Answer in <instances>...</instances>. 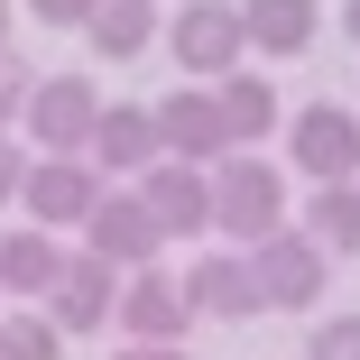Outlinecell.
I'll return each mask as SVG.
<instances>
[{
  "label": "cell",
  "mask_w": 360,
  "mask_h": 360,
  "mask_svg": "<svg viewBox=\"0 0 360 360\" xmlns=\"http://www.w3.org/2000/svg\"><path fill=\"white\" fill-rule=\"evenodd\" d=\"M28 93H37V65L10 46V56H0V139H10V129L28 120Z\"/></svg>",
  "instance_id": "cell-20"
},
{
  "label": "cell",
  "mask_w": 360,
  "mask_h": 360,
  "mask_svg": "<svg viewBox=\"0 0 360 360\" xmlns=\"http://www.w3.org/2000/svg\"><path fill=\"white\" fill-rule=\"evenodd\" d=\"M212 93H222V129H231V148H259V139H277V84L268 75H250V65H240V75H222V84H212Z\"/></svg>",
  "instance_id": "cell-16"
},
{
  "label": "cell",
  "mask_w": 360,
  "mask_h": 360,
  "mask_svg": "<svg viewBox=\"0 0 360 360\" xmlns=\"http://www.w3.org/2000/svg\"><path fill=\"white\" fill-rule=\"evenodd\" d=\"M342 28H351V46H360V0H342Z\"/></svg>",
  "instance_id": "cell-26"
},
{
  "label": "cell",
  "mask_w": 360,
  "mask_h": 360,
  "mask_svg": "<svg viewBox=\"0 0 360 360\" xmlns=\"http://www.w3.org/2000/svg\"><path fill=\"white\" fill-rule=\"evenodd\" d=\"M129 342H185L203 314L185 305V277L176 268H139V277H120V314H111Z\"/></svg>",
  "instance_id": "cell-13"
},
{
  "label": "cell",
  "mask_w": 360,
  "mask_h": 360,
  "mask_svg": "<svg viewBox=\"0 0 360 360\" xmlns=\"http://www.w3.org/2000/svg\"><path fill=\"white\" fill-rule=\"evenodd\" d=\"M158 158H167L158 111H148V102H102V129H93V176H102V185H139Z\"/></svg>",
  "instance_id": "cell-12"
},
{
  "label": "cell",
  "mask_w": 360,
  "mask_h": 360,
  "mask_svg": "<svg viewBox=\"0 0 360 360\" xmlns=\"http://www.w3.org/2000/svg\"><path fill=\"white\" fill-rule=\"evenodd\" d=\"M28 167H37V148H19V139H0V212L19 203V185H28Z\"/></svg>",
  "instance_id": "cell-22"
},
{
  "label": "cell",
  "mask_w": 360,
  "mask_h": 360,
  "mask_svg": "<svg viewBox=\"0 0 360 360\" xmlns=\"http://www.w3.org/2000/svg\"><path fill=\"white\" fill-rule=\"evenodd\" d=\"M28 148L37 158H93V129H102V84H84V75H37V93H28Z\"/></svg>",
  "instance_id": "cell-2"
},
{
  "label": "cell",
  "mask_w": 360,
  "mask_h": 360,
  "mask_svg": "<svg viewBox=\"0 0 360 360\" xmlns=\"http://www.w3.org/2000/svg\"><path fill=\"white\" fill-rule=\"evenodd\" d=\"M250 277H259V305L277 314H296V305H323V286H333V250L314 240V231H277V240H259L250 250Z\"/></svg>",
  "instance_id": "cell-5"
},
{
  "label": "cell",
  "mask_w": 360,
  "mask_h": 360,
  "mask_svg": "<svg viewBox=\"0 0 360 360\" xmlns=\"http://www.w3.org/2000/svg\"><path fill=\"white\" fill-rule=\"evenodd\" d=\"M148 37H158V0H102V10L84 19V46H93L102 65L148 56Z\"/></svg>",
  "instance_id": "cell-17"
},
{
  "label": "cell",
  "mask_w": 360,
  "mask_h": 360,
  "mask_svg": "<svg viewBox=\"0 0 360 360\" xmlns=\"http://www.w3.org/2000/svg\"><path fill=\"white\" fill-rule=\"evenodd\" d=\"M286 158L305 185H360V111L342 102H305L286 120Z\"/></svg>",
  "instance_id": "cell-4"
},
{
  "label": "cell",
  "mask_w": 360,
  "mask_h": 360,
  "mask_svg": "<svg viewBox=\"0 0 360 360\" xmlns=\"http://www.w3.org/2000/svg\"><path fill=\"white\" fill-rule=\"evenodd\" d=\"M0 314H10V305H0Z\"/></svg>",
  "instance_id": "cell-27"
},
{
  "label": "cell",
  "mask_w": 360,
  "mask_h": 360,
  "mask_svg": "<svg viewBox=\"0 0 360 360\" xmlns=\"http://www.w3.org/2000/svg\"><path fill=\"white\" fill-rule=\"evenodd\" d=\"M65 259H75V250H65L56 231H0V305H46V286L65 277Z\"/></svg>",
  "instance_id": "cell-14"
},
{
  "label": "cell",
  "mask_w": 360,
  "mask_h": 360,
  "mask_svg": "<svg viewBox=\"0 0 360 360\" xmlns=\"http://www.w3.org/2000/svg\"><path fill=\"white\" fill-rule=\"evenodd\" d=\"M0 360H65V333L37 305H10V314H0Z\"/></svg>",
  "instance_id": "cell-19"
},
{
  "label": "cell",
  "mask_w": 360,
  "mask_h": 360,
  "mask_svg": "<svg viewBox=\"0 0 360 360\" xmlns=\"http://www.w3.org/2000/svg\"><path fill=\"white\" fill-rule=\"evenodd\" d=\"M240 28H250V56H305L323 28V0H240Z\"/></svg>",
  "instance_id": "cell-15"
},
{
  "label": "cell",
  "mask_w": 360,
  "mask_h": 360,
  "mask_svg": "<svg viewBox=\"0 0 360 360\" xmlns=\"http://www.w3.org/2000/svg\"><path fill=\"white\" fill-rule=\"evenodd\" d=\"M19 46V0H0V56Z\"/></svg>",
  "instance_id": "cell-25"
},
{
  "label": "cell",
  "mask_w": 360,
  "mask_h": 360,
  "mask_svg": "<svg viewBox=\"0 0 360 360\" xmlns=\"http://www.w3.org/2000/svg\"><path fill=\"white\" fill-rule=\"evenodd\" d=\"M111 360H185V342H120Z\"/></svg>",
  "instance_id": "cell-24"
},
{
  "label": "cell",
  "mask_w": 360,
  "mask_h": 360,
  "mask_svg": "<svg viewBox=\"0 0 360 360\" xmlns=\"http://www.w3.org/2000/svg\"><path fill=\"white\" fill-rule=\"evenodd\" d=\"M84 250L93 259H111L120 277H139V268H167L158 250H167V231L148 222V203H139L129 185H111L102 203H93V222H84Z\"/></svg>",
  "instance_id": "cell-9"
},
{
  "label": "cell",
  "mask_w": 360,
  "mask_h": 360,
  "mask_svg": "<svg viewBox=\"0 0 360 360\" xmlns=\"http://www.w3.org/2000/svg\"><path fill=\"white\" fill-rule=\"evenodd\" d=\"M129 194L148 203V222H158L167 240H212V176H203V167H176V158H158V167L139 176Z\"/></svg>",
  "instance_id": "cell-11"
},
{
  "label": "cell",
  "mask_w": 360,
  "mask_h": 360,
  "mask_svg": "<svg viewBox=\"0 0 360 360\" xmlns=\"http://www.w3.org/2000/svg\"><path fill=\"white\" fill-rule=\"evenodd\" d=\"M167 46L194 84H222L240 75V56H250V28H240V0H185V10L167 19Z\"/></svg>",
  "instance_id": "cell-3"
},
{
  "label": "cell",
  "mask_w": 360,
  "mask_h": 360,
  "mask_svg": "<svg viewBox=\"0 0 360 360\" xmlns=\"http://www.w3.org/2000/svg\"><path fill=\"white\" fill-rule=\"evenodd\" d=\"M158 111V139H167V158L176 167H222L231 158V129H222V93H212V84H176L167 102H148Z\"/></svg>",
  "instance_id": "cell-7"
},
{
  "label": "cell",
  "mask_w": 360,
  "mask_h": 360,
  "mask_svg": "<svg viewBox=\"0 0 360 360\" xmlns=\"http://www.w3.org/2000/svg\"><path fill=\"white\" fill-rule=\"evenodd\" d=\"M305 360H360V314H323L305 333Z\"/></svg>",
  "instance_id": "cell-21"
},
{
  "label": "cell",
  "mask_w": 360,
  "mask_h": 360,
  "mask_svg": "<svg viewBox=\"0 0 360 360\" xmlns=\"http://www.w3.org/2000/svg\"><path fill=\"white\" fill-rule=\"evenodd\" d=\"M65 342H84V333H102L111 314H120V268L111 259H93V250H75V259H65V277L46 286V305H37Z\"/></svg>",
  "instance_id": "cell-8"
},
{
  "label": "cell",
  "mask_w": 360,
  "mask_h": 360,
  "mask_svg": "<svg viewBox=\"0 0 360 360\" xmlns=\"http://www.w3.org/2000/svg\"><path fill=\"white\" fill-rule=\"evenodd\" d=\"M185 277V305L203 314V323H250V314H268L259 305V277H250V250H194V268H176Z\"/></svg>",
  "instance_id": "cell-10"
},
{
  "label": "cell",
  "mask_w": 360,
  "mask_h": 360,
  "mask_svg": "<svg viewBox=\"0 0 360 360\" xmlns=\"http://www.w3.org/2000/svg\"><path fill=\"white\" fill-rule=\"evenodd\" d=\"M19 10H28V19H56V28H84L102 0H19Z\"/></svg>",
  "instance_id": "cell-23"
},
{
  "label": "cell",
  "mask_w": 360,
  "mask_h": 360,
  "mask_svg": "<svg viewBox=\"0 0 360 360\" xmlns=\"http://www.w3.org/2000/svg\"><path fill=\"white\" fill-rule=\"evenodd\" d=\"M296 231H314L333 259H360V185H314Z\"/></svg>",
  "instance_id": "cell-18"
},
{
  "label": "cell",
  "mask_w": 360,
  "mask_h": 360,
  "mask_svg": "<svg viewBox=\"0 0 360 360\" xmlns=\"http://www.w3.org/2000/svg\"><path fill=\"white\" fill-rule=\"evenodd\" d=\"M277 231H286V167L231 148L222 167H212V240L222 250H259Z\"/></svg>",
  "instance_id": "cell-1"
},
{
  "label": "cell",
  "mask_w": 360,
  "mask_h": 360,
  "mask_svg": "<svg viewBox=\"0 0 360 360\" xmlns=\"http://www.w3.org/2000/svg\"><path fill=\"white\" fill-rule=\"evenodd\" d=\"M102 194H111V185L93 176V158H37L28 185H19V212H28L37 231L65 240V231H84V222H93V203H102Z\"/></svg>",
  "instance_id": "cell-6"
}]
</instances>
